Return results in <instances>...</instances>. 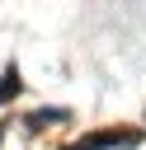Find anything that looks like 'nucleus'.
Wrapping results in <instances>:
<instances>
[{
  "instance_id": "obj_3",
  "label": "nucleus",
  "mask_w": 146,
  "mask_h": 150,
  "mask_svg": "<svg viewBox=\"0 0 146 150\" xmlns=\"http://www.w3.org/2000/svg\"><path fill=\"white\" fill-rule=\"evenodd\" d=\"M61 117H66L61 108H47V112H33V117H28V127H52V122H61Z\"/></svg>"
},
{
  "instance_id": "obj_2",
  "label": "nucleus",
  "mask_w": 146,
  "mask_h": 150,
  "mask_svg": "<svg viewBox=\"0 0 146 150\" xmlns=\"http://www.w3.org/2000/svg\"><path fill=\"white\" fill-rule=\"evenodd\" d=\"M14 94H19V70L9 66V70H5V80H0V103H9Z\"/></svg>"
},
{
  "instance_id": "obj_1",
  "label": "nucleus",
  "mask_w": 146,
  "mask_h": 150,
  "mask_svg": "<svg viewBox=\"0 0 146 150\" xmlns=\"http://www.w3.org/2000/svg\"><path fill=\"white\" fill-rule=\"evenodd\" d=\"M137 141H141L137 127H99V131L80 136V141L66 145V150H113V145H137Z\"/></svg>"
}]
</instances>
